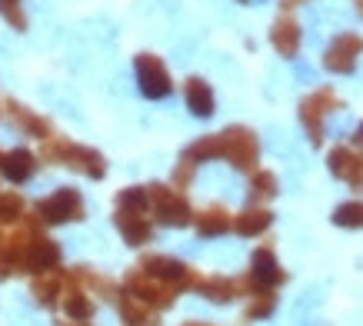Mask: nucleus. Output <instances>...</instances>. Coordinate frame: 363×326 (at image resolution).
I'll return each instance as SVG.
<instances>
[{"label": "nucleus", "instance_id": "nucleus-11", "mask_svg": "<svg viewBox=\"0 0 363 326\" xmlns=\"http://www.w3.org/2000/svg\"><path fill=\"white\" fill-rule=\"evenodd\" d=\"M140 270L154 280H164V283H177L184 290V280H187L190 266L184 260H174V257H164V253H150L140 260Z\"/></svg>", "mask_w": 363, "mask_h": 326}, {"label": "nucleus", "instance_id": "nucleus-26", "mask_svg": "<svg viewBox=\"0 0 363 326\" xmlns=\"http://www.w3.org/2000/svg\"><path fill=\"white\" fill-rule=\"evenodd\" d=\"M23 210H27V203H23L21 193H13V190L0 193V227H4V223H21Z\"/></svg>", "mask_w": 363, "mask_h": 326}, {"label": "nucleus", "instance_id": "nucleus-29", "mask_svg": "<svg viewBox=\"0 0 363 326\" xmlns=\"http://www.w3.org/2000/svg\"><path fill=\"white\" fill-rule=\"evenodd\" d=\"M340 180H347L353 190H363V150H350V160H347Z\"/></svg>", "mask_w": 363, "mask_h": 326}, {"label": "nucleus", "instance_id": "nucleus-17", "mask_svg": "<svg viewBox=\"0 0 363 326\" xmlns=\"http://www.w3.org/2000/svg\"><path fill=\"white\" fill-rule=\"evenodd\" d=\"M184 94H187V107L194 117H210L213 107H217V103H213V90H210V84L203 77H190Z\"/></svg>", "mask_w": 363, "mask_h": 326}, {"label": "nucleus", "instance_id": "nucleus-33", "mask_svg": "<svg viewBox=\"0 0 363 326\" xmlns=\"http://www.w3.org/2000/svg\"><path fill=\"white\" fill-rule=\"evenodd\" d=\"M353 143H357V147H363V123L353 130Z\"/></svg>", "mask_w": 363, "mask_h": 326}, {"label": "nucleus", "instance_id": "nucleus-2", "mask_svg": "<svg viewBox=\"0 0 363 326\" xmlns=\"http://www.w3.org/2000/svg\"><path fill=\"white\" fill-rule=\"evenodd\" d=\"M220 137V157L230 160L240 174H253L257 170V160H260V143H257V133L250 127H227Z\"/></svg>", "mask_w": 363, "mask_h": 326}, {"label": "nucleus", "instance_id": "nucleus-25", "mask_svg": "<svg viewBox=\"0 0 363 326\" xmlns=\"http://www.w3.org/2000/svg\"><path fill=\"white\" fill-rule=\"evenodd\" d=\"M333 223L343 230H360L363 227V200H350L333 210Z\"/></svg>", "mask_w": 363, "mask_h": 326}, {"label": "nucleus", "instance_id": "nucleus-5", "mask_svg": "<svg viewBox=\"0 0 363 326\" xmlns=\"http://www.w3.org/2000/svg\"><path fill=\"white\" fill-rule=\"evenodd\" d=\"M33 213H37V220H40V223H50V227H54V223L84 220V213H87V210H84V196H80L74 186H60L57 193H50L47 200H40Z\"/></svg>", "mask_w": 363, "mask_h": 326}, {"label": "nucleus", "instance_id": "nucleus-20", "mask_svg": "<svg viewBox=\"0 0 363 326\" xmlns=\"http://www.w3.org/2000/svg\"><path fill=\"white\" fill-rule=\"evenodd\" d=\"M197 293H203L213 303H230L240 296V290H237V280H227V276H200Z\"/></svg>", "mask_w": 363, "mask_h": 326}, {"label": "nucleus", "instance_id": "nucleus-1", "mask_svg": "<svg viewBox=\"0 0 363 326\" xmlns=\"http://www.w3.org/2000/svg\"><path fill=\"white\" fill-rule=\"evenodd\" d=\"M40 157L50 163H64L70 170H77V174L90 176V180H100V176L107 174V160H104V153H97L94 147H80V143H70V140H44V150Z\"/></svg>", "mask_w": 363, "mask_h": 326}, {"label": "nucleus", "instance_id": "nucleus-38", "mask_svg": "<svg viewBox=\"0 0 363 326\" xmlns=\"http://www.w3.org/2000/svg\"><path fill=\"white\" fill-rule=\"evenodd\" d=\"M67 326H87V323H67Z\"/></svg>", "mask_w": 363, "mask_h": 326}, {"label": "nucleus", "instance_id": "nucleus-23", "mask_svg": "<svg viewBox=\"0 0 363 326\" xmlns=\"http://www.w3.org/2000/svg\"><path fill=\"white\" fill-rule=\"evenodd\" d=\"M64 310L74 323H87L94 316V300H90L84 290H67L64 293Z\"/></svg>", "mask_w": 363, "mask_h": 326}, {"label": "nucleus", "instance_id": "nucleus-36", "mask_svg": "<svg viewBox=\"0 0 363 326\" xmlns=\"http://www.w3.org/2000/svg\"><path fill=\"white\" fill-rule=\"evenodd\" d=\"M353 4H357V13L363 17V0H353Z\"/></svg>", "mask_w": 363, "mask_h": 326}, {"label": "nucleus", "instance_id": "nucleus-19", "mask_svg": "<svg viewBox=\"0 0 363 326\" xmlns=\"http://www.w3.org/2000/svg\"><path fill=\"white\" fill-rule=\"evenodd\" d=\"M194 227H197L200 237H220V233H227L233 227V217L223 207H207L194 217Z\"/></svg>", "mask_w": 363, "mask_h": 326}, {"label": "nucleus", "instance_id": "nucleus-16", "mask_svg": "<svg viewBox=\"0 0 363 326\" xmlns=\"http://www.w3.org/2000/svg\"><path fill=\"white\" fill-rule=\"evenodd\" d=\"M117 306H121L123 326H157V310L147 306L143 300H137V296L121 293L117 296Z\"/></svg>", "mask_w": 363, "mask_h": 326}, {"label": "nucleus", "instance_id": "nucleus-22", "mask_svg": "<svg viewBox=\"0 0 363 326\" xmlns=\"http://www.w3.org/2000/svg\"><path fill=\"white\" fill-rule=\"evenodd\" d=\"M217 157H220V137H217V133H210V137H200L197 143H190L180 160H187V163H194V167H197V163L217 160Z\"/></svg>", "mask_w": 363, "mask_h": 326}, {"label": "nucleus", "instance_id": "nucleus-10", "mask_svg": "<svg viewBox=\"0 0 363 326\" xmlns=\"http://www.w3.org/2000/svg\"><path fill=\"white\" fill-rule=\"evenodd\" d=\"M250 280L257 283L260 290H267V293L286 280L284 266H280V260L274 257V250H270V247H260V250L253 253V260H250Z\"/></svg>", "mask_w": 363, "mask_h": 326}, {"label": "nucleus", "instance_id": "nucleus-13", "mask_svg": "<svg viewBox=\"0 0 363 326\" xmlns=\"http://www.w3.org/2000/svg\"><path fill=\"white\" fill-rule=\"evenodd\" d=\"M113 223H117V230L123 233V240H127L130 247H143V243H150V237H154V227H150L147 213H130V210L117 207Z\"/></svg>", "mask_w": 363, "mask_h": 326}, {"label": "nucleus", "instance_id": "nucleus-9", "mask_svg": "<svg viewBox=\"0 0 363 326\" xmlns=\"http://www.w3.org/2000/svg\"><path fill=\"white\" fill-rule=\"evenodd\" d=\"M363 54V37L360 33H340L333 37V44L323 54V67L330 74H353L357 70V57Z\"/></svg>", "mask_w": 363, "mask_h": 326}, {"label": "nucleus", "instance_id": "nucleus-24", "mask_svg": "<svg viewBox=\"0 0 363 326\" xmlns=\"http://www.w3.org/2000/svg\"><path fill=\"white\" fill-rule=\"evenodd\" d=\"M277 193H280L277 174H270V170H253L250 174V196L253 200H274Z\"/></svg>", "mask_w": 363, "mask_h": 326}, {"label": "nucleus", "instance_id": "nucleus-21", "mask_svg": "<svg viewBox=\"0 0 363 326\" xmlns=\"http://www.w3.org/2000/svg\"><path fill=\"white\" fill-rule=\"evenodd\" d=\"M33 300L40 306H54L57 296H64V276H57V273H44V276H37L30 286Z\"/></svg>", "mask_w": 363, "mask_h": 326}, {"label": "nucleus", "instance_id": "nucleus-14", "mask_svg": "<svg viewBox=\"0 0 363 326\" xmlns=\"http://www.w3.org/2000/svg\"><path fill=\"white\" fill-rule=\"evenodd\" d=\"M33 170H37V157L30 150L17 147V150L0 153V174L7 176L11 184H27L33 176Z\"/></svg>", "mask_w": 363, "mask_h": 326}, {"label": "nucleus", "instance_id": "nucleus-35", "mask_svg": "<svg viewBox=\"0 0 363 326\" xmlns=\"http://www.w3.org/2000/svg\"><path fill=\"white\" fill-rule=\"evenodd\" d=\"M11 4H21V0H0V7H11Z\"/></svg>", "mask_w": 363, "mask_h": 326}, {"label": "nucleus", "instance_id": "nucleus-30", "mask_svg": "<svg viewBox=\"0 0 363 326\" xmlns=\"http://www.w3.org/2000/svg\"><path fill=\"white\" fill-rule=\"evenodd\" d=\"M347 160H350V147H333V150H330V174L333 176H343Z\"/></svg>", "mask_w": 363, "mask_h": 326}, {"label": "nucleus", "instance_id": "nucleus-18", "mask_svg": "<svg viewBox=\"0 0 363 326\" xmlns=\"http://www.w3.org/2000/svg\"><path fill=\"white\" fill-rule=\"evenodd\" d=\"M270 223H274V213H270L267 207H247L243 213H237V217H233V227L230 230H237L240 237H260Z\"/></svg>", "mask_w": 363, "mask_h": 326}, {"label": "nucleus", "instance_id": "nucleus-34", "mask_svg": "<svg viewBox=\"0 0 363 326\" xmlns=\"http://www.w3.org/2000/svg\"><path fill=\"white\" fill-rule=\"evenodd\" d=\"M280 4H284V7H286V11H290V7H297V4H300V0H280Z\"/></svg>", "mask_w": 363, "mask_h": 326}, {"label": "nucleus", "instance_id": "nucleus-8", "mask_svg": "<svg viewBox=\"0 0 363 326\" xmlns=\"http://www.w3.org/2000/svg\"><path fill=\"white\" fill-rule=\"evenodd\" d=\"M57 266H60V247L54 240H47L44 233L30 237V243L21 253V270L33 273V276H44V273H54Z\"/></svg>", "mask_w": 363, "mask_h": 326}, {"label": "nucleus", "instance_id": "nucleus-12", "mask_svg": "<svg viewBox=\"0 0 363 326\" xmlns=\"http://www.w3.org/2000/svg\"><path fill=\"white\" fill-rule=\"evenodd\" d=\"M4 107H7V117L17 123V130H21V133H27V137H37V140H50V137H54L50 120L40 117V113H33L30 107H23V103H17V100H7Z\"/></svg>", "mask_w": 363, "mask_h": 326}, {"label": "nucleus", "instance_id": "nucleus-6", "mask_svg": "<svg viewBox=\"0 0 363 326\" xmlns=\"http://www.w3.org/2000/svg\"><path fill=\"white\" fill-rule=\"evenodd\" d=\"M330 110H340V97H337L333 87H320V90H313L310 97L300 100V120H303L310 140L317 143V147L323 143V120H327Z\"/></svg>", "mask_w": 363, "mask_h": 326}, {"label": "nucleus", "instance_id": "nucleus-27", "mask_svg": "<svg viewBox=\"0 0 363 326\" xmlns=\"http://www.w3.org/2000/svg\"><path fill=\"white\" fill-rule=\"evenodd\" d=\"M117 207L130 210V213H147V210H150L147 190H143V186H127V190H121V196H117Z\"/></svg>", "mask_w": 363, "mask_h": 326}, {"label": "nucleus", "instance_id": "nucleus-3", "mask_svg": "<svg viewBox=\"0 0 363 326\" xmlns=\"http://www.w3.org/2000/svg\"><path fill=\"white\" fill-rule=\"evenodd\" d=\"M147 190V200H150V210L157 213V220L164 227H187L194 223V210H190L187 196L174 190V186H164V184H150L143 186Z\"/></svg>", "mask_w": 363, "mask_h": 326}, {"label": "nucleus", "instance_id": "nucleus-31", "mask_svg": "<svg viewBox=\"0 0 363 326\" xmlns=\"http://www.w3.org/2000/svg\"><path fill=\"white\" fill-rule=\"evenodd\" d=\"M0 13L7 17V23H11L13 30H27V17H23L21 4H11V7H0Z\"/></svg>", "mask_w": 363, "mask_h": 326}, {"label": "nucleus", "instance_id": "nucleus-37", "mask_svg": "<svg viewBox=\"0 0 363 326\" xmlns=\"http://www.w3.org/2000/svg\"><path fill=\"white\" fill-rule=\"evenodd\" d=\"M184 326H210V323H184Z\"/></svg>", "mask_w": 363, "mask_h": 326}, {"label": "nucleus", "instance_id": "nucleus-32", "mask_svg": "<svg viewBox=\"0 0 363 326\" xmlns=\"http://www.w3.org/2000/svg\"><path fill=\"white\" fill-rule=\"evenodd\" d=\"M190 180H194V163L180 160V167H177V174H174V190H184Z\"/></svg>", "mask_w": 363, "mask_h": 326}, {"label": "nucleus", "instance_id": "nucleus-15", "mask_svg": "<svg viewBox=\"0 0 363 326\" xmlns=\"http://www.w3.org/2000/svg\"><path fill=\"white\" fill-rule=\"evenodd\" d=\"M300 23L294 21V17H280V21L274 23V30H270V44H274V50L280 57H297L300 50Z\"/></svg>", "mask_w": 363, "mask_h": 326}, {"label": "nucleus", "instance_id": "nucleus-7", "mask_svg": "<svg viewBox=\"0 0 363 326\" xmlns=\"http://www.w3.org/2000/svg\"><path fill=\"white\" fill-rule=\"evenodd\" d=\"M137 84H140V94L150 100H164L170 90H174V80H170V70L164 67V60L157 54H140L137 57Z\"/></svg>", "mask_w": 363, "mask_h": 326}, {"label": "nucleus", "instance_id": "nucleus-28", "mask_svg": "<svg viewBox=\"0 0 363 326\" xmlns=\"http://www.w3.org/2000/svg\"><path fill=\"white\" fill-rule=\"evenodd\" d=\"M274 306H277V300H274V293H260V296H250V306H247V313H243V320H267V316L274 313Z\"/></svg>", "mask_w": 363, "mask_h": 326}, {"label": "nucleus", "instance_id": "nucleus-4", "mask_svg": "<svg viewBox=\"0 0 363 326\" xmlns=\"http://www.w3.org/2000/svg\"><path fill=\"white\" fill-rule=\"evenodd\" d=\"M123 293L137 296V300H143V303L154 306V310H167V306H174L180 286H177V283L154 280V276H147V273L137 266V270H130L123 276Z\"/></svg>", "mask_w": 363, "mask_h": 326}]
</instances>
